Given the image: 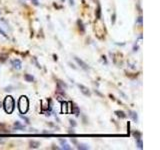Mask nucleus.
<instances>
[{
	"mask_svg": "<svg viewBox=\"0 0 160 150\" xmlns=\"http://www.w3.org/2000/svg\"><path fill=\"white\" fill-rule=\"evenodd\" d=\"M3 108L5 112L8 114H11L15 108V101H14L12 96H6L3 101Z\"/></svg>",
	"mask_w": 160,
	"mask_h": 150,
	"instance_id": "1",
	"label": "nucleus"
},
{
	"mask_svg": "<svg viewBox=\"0 0 160 150\" xmlns=\"http://www.w3.org/2000/svg\"><path fill=\"white\" fill-rule=\"evenodd\" d=\"M18 109L21 114H25L29 109V100L26 96H21L18 100Z\"/></svg>",
	"mask_w": 160,
	"mask_h": 150,
	"instance_id": "2",
	"label": "nucleus"
},
{
	"mask_svg": "<svg viewBox=\"0 0 160 150\" xmlns=\"http://www.w3.org/2000/svg\"><path fill=\"white\" fill-rule=\"evenodd\" d=\"M74 60L76 61V63L78 64L82 69H84V70H89L90 69V67L88 66V64L87 63H85V62L82 60V59H80L79 57H77V56H74Z\"/></svg>",
	"mask_w": 160,
	"mask_h": 150,
	"instance_id": "3",
	"label": "nucleus"
},
{
	"mask_svg": "<svg viewBox=\"0 0 160 150\" xmlns=\"http://www.w3.org/2000/svg\"><path fill=\"white\" fill-rule=\"evenodd\" d=\"M11 65L14 69L16 70H20L22 68V62L19 60V59H13L11 60Z\"/></svg>",
	"mask_w": 160,
	"mask_h": 150,
	"instance_id": "4",
	"label": "nucleus"
},
{
	"mask_svg": "<svg viewBox=\"0 0 160 150\" xmlns=\"http://www.w3.org/2000/svg\"><path fill=\"white\" fill-rule=\"evenodd\" d=\"M77 86H78V88L80 89V91H81V92L83 93V94H84L85 96H90V95H91V92H90V90H89L88 88H87L86 86H84L83 84H78Z\"/></svg>",
	"mask_w": 160,
	"mask_h": 150,
	"instance_id": "5",
	"label": "nucleus"
},
{
	"mask_svg": "<svg viewBox=\"0 0 160 150\" xmlns=\"http://www.w3.org/2000/svg\"><path fill=\"white\" fill-rule=\"evenodd\" d=\"M128 115L132 118V120H133L134 122H138V114L135 112V111L129 110V111H128Z\"/></svg>",
	"mask_w": 160,
	"mask_h": 150,
	"instance_id": "6",
	"label": "nucleus"
},
{
	"mask_svg": "<svg viewBox=\"0 0 160 150\" xmlns=\"http://www.w3.org/2000/svg\"><path fill=\"white\" fill-rule=\"evenodd\" d=\"M39 146H40V143L38 141H35V140H31V141L29 142V147L30 148L37 149V148H39Z\"/></svg>",
	"mask_w": 160,
	"mask_h": 150,
	"instance_id": "7",
	"label": "nucleus"
},
{
	"mask_svg": "<svg viewBox=\"0 0 160 150\" xmlns=\"http://www.w3.org/2000/svg\"><path fill=\"white\" fill-rule=\"evenodd\" d=\"M71 111L75 116H79L80 115V110H79L78 106H77L76 104H73V106L71 107Z\"/></svg>",
	"mask_w": 160,
	"mask_h": 150,
	"instance_id": "8",
	"label": "nucleus"
},
{
	"mask_svg": "<svg viewBox=\"0 0 160 150\" xmlns=\"http://www.w3.org/2000/svg\"><path fill=\"white\" fill-rule=\"evenodd\" d=\"M114 114L117 116V117H119V118H121V119H124V118H126V114H125V112L124 111H121V110H116V111H114Z\"/></svg>",
	"mask_w": 160,
	"mask_h": 150,
	"instance_id": "9",
	"label": "nucleus"
},
{
	"mask_svg": "<svg viewBox=\"0 0 160 150\" xmlns=\"http://www.w3.org/2000/svg\"><path fill=\"white\" fill-rule=\"evenodd\" d=\"M77 25H78V29L80 30L81 33H85V27H84V24L82 22V20L78 19V20H77Z\"/></svg>",
	"mask_w": 160,
	"mask_h": 150,
	"instance_id": "10",
	"label": "nucleus"
},
{
	"mask_svg": "<svg viewBox=\"0 0 160 150\" xmlns=\"http://www.w3.org/2000/svg\"><path fill=\"white\" fill-rule=\"evenodd\" d=\"M13 126H14V128H15L16 130H24V129H25V126H24L23 124H21L19 121H15V122H14Z\"/></svg>",
	"mask_w": 160,
	"mask_h": 150,
	"instance_id": "11",
	"label": "nucleus"
},
{
	"mask_svg": "<svg viewBox=\"0 0 160 150\" xmlns=\"http://www.w3.org/2000/svg\"><path fill=\"white\" fill-rule=\"evenodd\" d=\"M77 149H79V150H88V149H90V147H89L88 144L80 143V144H77Z\"/></svg>",
	"mask_w": 160,
	"mask_h": 150,
	"instance_id": "12",
	"label": "nucleus"
},
{
	"mask_svg": "<svg viewBox=\"0 0 160 150\" xmlns=\"http://www.w3.org/2000/svg\"><path fill=\"white\" fill-rule=\"evenodd\" d=\"M24 79L26 80V82H33L34 81V77L31 74H24Z\"/></svg>",
	"mask_w": 160,
	"mask_h": 150,
	"instance_id": "13",
	"label": "nucleus"
},
{
	"mask_svg": "<svg viewBox=\"0 0 160 150\" xmlns=\"http://www.w3.org/2000/svg\"><path fill=\"white\" fill-rule=\"evenodd\" d=\"M95 15H96V18H97V19L101 18V6H100V4H98V5H97V9H96Z\"/></svg>",
	"mask_w": 160,
	"mask_h": 150,
	"instance_id": "14",
	"label": "nucleus"
},
{
	"mask_svg": "<svg viewBox=\"0 0 160 150\" xmlns=\"http://www.w3.org/2000/svg\"><path fill=\"white\" fill-rule=\"evenodd\" d=\"M136 146L139 149H143V141L141 138H136Z\"/></svg>",
	"mask_w": 160,
	"mask_h": 150,
	"instance_id": "15",
	"label": "nucleus"
},
{
	"mask_svg": "<svg viewBox=\"0 0 160 150\" xmlns=\"http://www.w3.org/2000/svg\"><path fill=\"white\" fill-rule=\"evenodd\" d=\"M57 86L61 87V88H63V89H67V84L64 83V82L61 81V80H58L57 81Z\"/></svg>",
	"mask_w": 160,
	"mask_h": 150,
	"instance_id": "16",
	"label": "nucleus"
},
{
	"mask_svg": "<svg viewBox=\"0 0 160 150\" xmlns=\"http://www.w3.org/2000/svg\"><path fill=\"white\" fill-rule=\"evenodd\" d=\"M67 107H69V106H68V102H62V112H64V113L68 112Z\"/></svg>",
	"mask_w": 160,
	"mask_h": 150,
	"instance_id": "17",
	"label": "nucleus"
},
{
	"mask_svg": "<svg viewBox=\"0 0 160 150\" xmlns=\"http://www.w3.org/2000/svg\"><path fill=\"white\" fill-rule=\"evenodd\" d=\"M132 135H133L135 138H141V136H142L141 132H139L138 130H134V131L132 132Z\"/></svg>",
	"mask_w": 160,
	"mask_h": 150,
	"instance_id": "18",
	"label": "nucleus"
},
{
	"mask_svg": "<svg viewBox=\"0 0 160 150\" xmlns=\"http://www.w3.org/2000/svg\"><path fill=\"white\" fill-rule=\"evenodd\" d=\"M62 145V149H65V150H70L71 147L69 146V144H67V142H62L60 143Z\"/></svg>",
	"mask_w": 160,
	"mask_h": 150,
	"instance_id": "19",
	"label": "nucleus"
},
{
	"mask_svg": "<svg viewBox=\"0 0 160 150\" xmlns=\"http://www.w3.org/2000/svg\"><path fill=\"white\" fill-rule=\"evenodd\" d=\"M142 22H143V18H142V16H139V17L136 19V23H138V24H140V25H141Z\"/></svg>",
	"mask_w": 160,
	"mask_h": 150,
	"instance_id": "20",
	"label": "nucleus"
},
{
	"mask_svg": "<svg viewBox=\"0 0 160 150\" xmlns=\"http://www.w3.org/2000/svg\"><path fill=\"white\" fill-rule=\"evenodd\" d=\"M69 122H70V125H71L72 127H76L77 123H76V121H75V120H72V119H70V120H69Z\"/></svg>",
	"mask_w": 160,
	"mask_h": 150,
	"instance_id": "21",
	"label": "nucleus"
},
{
	"mask_svg": "<svg viewBox=\"0 0 160 150\" xmlns=\"http://www.w3.org/2000/svg\"><path fill=\"white\" fill-rule=\"evenodd\" d=\"M20 117H21L23 120H25V122H26L27 124H29V123H30V122H29V119H28L27 117H25V116H23L22 114H20Z\"/></svg>",
	"mask_w": 160,
	"mask_h": 150,
	"instance_id": "22",
	"label": "nucleus"
},
{
	"mask_svg": "<svg viewBox=\"0 0 160 150\" xmlns=\"http://www.w3.org/2000/svg\"><path fill=\"white\" fill-rule=\"evenodd\" d=\"M0 34H1V35H3L4 37H6V38H8V35L6 34V32H5V31H3V30H2V29H1V28H0Z\"/></svg>",
	"mask_w": 160,
	"mask_h": 150,
	"instance_id": "23",
	"label": "nucleus"
},
{
	"mask_svg": "<svg viewBox=\"0 0 160 150\" xmlns=\"http://www.w3.org/2000/svg\"><path fill=\"white\" fill-rule=\"evenodd\" d=\"M115 19H116V14L113 13V15H112V18H111V22H112V24L115 23Z\"/></svg>",
	"mask_w": 160,
	"mask_h": 150,
	"instance_id": "24",
	"label": "nucleus"
},
{
	"mask_svg": "<svg viewBox=\"0 0 160 150\" xmlns=\"http://www.w3.org/2000/svg\"><path fill=\"white\" fill-rule=\"evenodd\" d=\"M31 1H32V3L34 4V5H36V6L39 5V2H38V0H31Z\"/></svg>",
	"mask_w": 160,
	"mask_h": 150,
	"instance_id": "25",
	"label": "nucleus"
},
{
	"mask_svg": "<svg viewBox=\"0 0 160 150\" xmlns=\"http://www.w3.org/2000/svg\"><path fill=\"white\" fill-rule=\"evenodd\" d=\"M69 4L71 6H73L74 5V0H69Z\"/></svg>",
	"mask_w": 160,
	"mask_h": 150,
	"instance_id": "26",
	"label": "nucleus"
},
{
	"mask_svg": "<svg viewBox=\"0 0 160 150\" xmlns=\"http://www.w3.org/2000/svg\"><path fill=\"white\" fill-rule=\"evenodd\" d=\"M71 142L73 143V144H77V140H76V139H72V138H71Z\"/></svg>",
	"mask_w": 160,
	"mask_h": 150,
	"instance_id": "27",
	"label": "nucleus"
},
{
	"mask_svg": "<svg viewBox=\"0 0 160 150\" xmlns=\"http://www.w3.org/2000/svg\"><path fill=\"white\" fill-rule=\"evenodd\" d=\"M69 133H72V134H74L75 133V131H74V129H69Z\"/></svg>",
	"mask_w": 160,
	"mask_h": 150,
	"instance_id": "28",
	"label": "nucleus"
},
{
	"mask_svg": "<svg viewBox=\"0 0 160 150\" xmlns=\"http://www.w3.org/2000/svg\"><path fill=\"white\" fill-rule=\"evenodd\" d=\"M95 93H97V94H98L99 96H102V94H101V93H99V92H98V91H97V90H95Z\"/></svg>",
	"mask_w": 160,
	"mask_h": 150,
	"instance_id": "29",
	"label": "nucleus"
},
{
	"mask_svg": "<svg viewBox=\"0 0 160 150\" xmlns=\"http://www.w3.org/2000/svg\"><path fill=\"white\" fill-rule=\"evenodd\" d=\"M61 1H62V2H64V1H65V0H61Z\"/></svg>",
	"mask_w": 160,
	"mask_h": 150,
	"instance_id": "30",
	"label": "nucleus"
},
{
	"mask_svg": "<svg viewBox=\"0 0 160 150\" xmlns=\"http://www.w3.org/2000/svg\"><path fill=\"white\" fill-rule=\"evenodd\" d=\"M0 107H1V103H0Z\"/></svg>",
	"mask_w": 160,
	"mask_h": 150,
	"instance_id": "31",
	"label": "nucleus"
}]
</instances>
